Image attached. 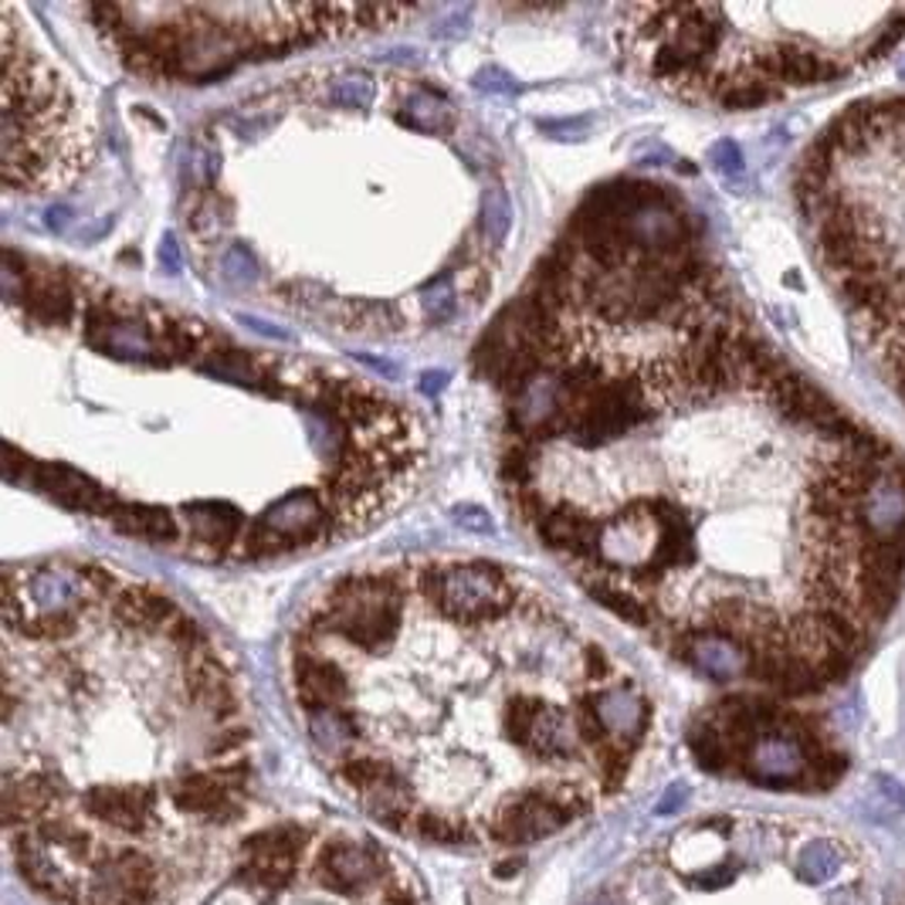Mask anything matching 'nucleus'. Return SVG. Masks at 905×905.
<instances>
[{
    "label": "nucleus",
    "instance_id": "nucleus-1",
    "mask_svg": "<svg viewBox=\"0 0 905 905\" xmlns=\"http://www.w3.org/2000/svg\"><path fill=\"white\" fill-rule=\"evenodd\" d=\"M305 838H309L305 828H295V824H282V828L252 835L245 841L248 864L242 869V879L265 889H286L295 875V861L302 854Z\"/></svg>",
    "mask_w": 905,
    "mask_h": 905
},
{
    "label": "nucleus",
    "instance_id": "nucleus-2",
    "mask_svg": "<svg viewBox=\"0 0 905 905\" xmlns=\"http://www.w3.org/2000/svg\"><path fill=\"white\" fill-rule=\"evenodd\" d=\"M570 820H573V807L567 801L529 791L499 814V820L492 824V838L502 845H526L560 831Z\"/></svg>",
    "mask_w": 905,
    "mask_h": 905
},
{
    "label": "nucleus",
    "instance_id": "nucleus-3",
    "mask_svg": "<svg viewBox=\"0 0 905 905\" xmlns=\"http://www.w3.org/2000/svg\"><path fill=\"white\" fill-rule=\"evenodd\" d=\"M153 804H156V794L149 786H96V791L82 797L86 814L112 824V828H120L126 835H143L149 828Z\"/></svg>",
    "mask_w": 905,
    "mask_h": 905
},
{
    "label": "nucleus",
    "instance_id": "nucleus-4",
    "mask_svg": "<svg viewBox=\"0 0 905 905\" xmlns=\"http://www.w3.org/2000/svg\"><path fill=\"white\" fill-rule=\"evenodd\" d=\"M380 879V858L370 848L329 841L320 851V882L336 895H360Z\"/></svg>",
    "mask_w": 905,
    "mask_h": 905
},
{
    "label": "nucleus",
    "instance_id": "nucleus-5",
    "mask_svg": "<svg viewBox=\"0 0 905 905\" xmlns=\"http://www.w3.org/2000/svg\"><path fill=\"white\" fill-rule=\"evenodd\" d=\"M234 780L227 776V770H197L180 776L170 786V801L177 804V811L183 814H197V817H234L238 807H234Z\"/></svg>",
    "mask_w": 905,
    "mask_h": 905
},
{
    "label": "nucleus",
    "instance_id": "nucleus-6",
    "mask_svg": "<svg viewBox=\"0 0 905 905\" xmlns=\"http://www.w3.org/2000/svg\"><path fill=\"white\" fill-rule=\"evenodd\" d=\"M18 869H21L24 882L34 892H42V895H48L55 902H75V889L65 882V875L27 838L18 841Z\"/></svg>",
    "mask_w": 905,
    "mask_h": 905
},
{
    "label": "nucleus",
    "instance_id": "nucleus-7",
    "mask_svg": "<svg viewBox=\"0 0 905 905\" xmlns=\"http://www.w3.org/2000/svg\"><path fill=\"white\" fill-rule=\"evenodd\" d=\"M37 835H42V841H52V845L65 848L68 854L82 858V861H89V864H92V858L99 854V848L92 845V838H89L82 828H75L71 820H62V817L42 820V828H37Z\"/></svg>",
    "mask_w": 905,
    "mask_h": 905
},
{
    "label": "nucleus",
    "instance_id": "nucleus-8",
    "mask_svg": "<svg viewBox=\"0 0 905 905\" xmlns=\"http://www.w3.org/2000/svg\"><path fill=\"white\" fill-rule=\"evenodd\" d=\"M841 864H845V851L838 845H811L797 858V872L807 882H824V879H831L835 872H841Z\"/></svg>",
    "mask_w": 905,
    "mask_h": 905
},
{
    "label": "nucleus",
    "instance_id": "nucleus-9",
    "mask_svg": "<svg viewBox=\"0 0 905 905\" xmlns=\"http://www.w3.org/2000/svg\"><path fill=\"white\" fill-rule=\"evenodd\" d=\"M414 828H417V835H421V838H427V841H438V845H461V841H476L461 820L438 817V814H421V817L414 820Z\"/></svg>",
    "mask_w": 905,
    "mask_h": 905
},
{
    "label": "nucleus",
    "instance_id": "nucleus-10",
    "mask_svg": "<svg viewBox=\"0 0 905 905\" xmlns=\"http://www.w3.org/2000/svg\"><path fill=\"white\" fill-rule=\"evenodd\" d=\"M713 160H716V167H719L726 177H742V156H739V149H736L733 143H719V146L713 149Z\"/></svg>",
    "mask_w": 905,
    "mask_h": 905
},
{
    "label": "nucleus",
    "instance_id": "nucleus-11",
    "mask_svg": "<svg viewBox=\"0 0 905 905\" xmlns=\"http://www.w3.org/2000/svg\"><path fill=\"white\" fill-rule=\"evenodd\" d=\"M685 801V786H672V791H668V801H661L658 804V811L664 814V811H672L675 804H682Z\"/></svg>",
    "mask_w": 905,
    "mask_h": 905
},
{
    "label": "nucleus",
    "instance_id": "nucleus-12",
    "mask_svg": "<svg viewBox=\"0 0 905 905\" xmlns=\"http://www.w3.org/2000/svg\"><path fill=\"white\" fill-rule=\"evenodd\" d=\"M519 869H523V858H509V861H502V864H499L495 872H499L502 879H509V872H519Z\"/></svg>",
    "mask_w": 905,
    "mask_h": 905
},
{
    "label": "nucleus",
    "instance_id": "nucleus-13",
    "mask_svg": "<svg viewBox=\"0 0 905 905\" xmlns=\"http://www.w3.org/2000/svg\"><path fill=\"white\" fill-rule=\"evenodd\" d=\"M387 905H411V895L393 889V892H387Z\"/></svg>",
    "mask_w": 905,
    "mask_h": 905
},
{
    "label": "nucleus",
    "instance_id": "nucleus-14",
    "mask_svg": "<svg viewBox=\"0 0 905 905\" xmlns=\"http://www.w3.org/2000/svg\"><path fill=\"white\" fill-rule=\"evenodd\" d=\"M89 905H105V902H96V898H92V902H89Z\"/></svg>",
    "mask_w": 905,
    "mask_h": 905
},
{
    "label": "nucleus",
    "instance_id": "nucleus-15",
    "mask_svg": "<svg viewBox=\"0 0 905 905\" xmlns=\"http://www.w3.org/2000/svg\"><path fill=\"white\" fill-rule=\"evenodd\" d=\"M594 905H614V902H594Z\"/></svg>",
    "mask_w": 905,
    "mask_h": 905
},
{
    "label": "nucleus",
    "instance_id": "nucleus-16",
    "mask_svg": "<svg viewBox=\"0 0 905 905\" xmlns=\"http://www.w3.org/2000/svg\"><path fill=\"white\" fill-rule=\"evenodd\" d=\"M902 78H905V65H902Z\"/></svg>",
    "mask_w": 905,
    "mask_h": 905
}]
</instances>
